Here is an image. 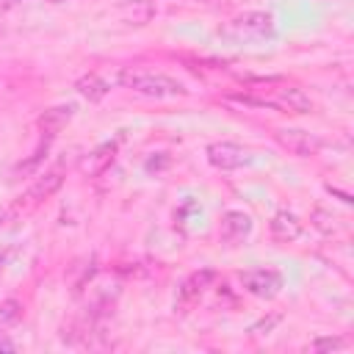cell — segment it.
<instances>
[{
    "instance_id": "obj_5",
    "label": "cell",
    "mask_w": 354,
    "mask_h": 354,
    "mask_svg": "<svg viewBox=\"0 0 354 354\" xmlns=\"http://www.w3.org/2000/svg\"><path fill=\"white\" fill-rule=\"evenodd\" d=\"M207 160L221 171H232L249 160V152L232 141H216L207 147Z\"/></svg>"
},
{
    "instance_id": "obj_1",
    "label": "cell",
    "mask_w": 354,
    "mask_h": 354,
    "mask_svg": "<svg viewBox=\"0 0 354 354\" xmlns=\"http://www.w3.org/2000/svg\"><path fill=\"white\" fill-rule=\"evenodd\" d=\"M119 86L130 88L144 100H174L188 94V88L180 80L144 66H119Z\"/></svg>"
},
{
    "instance_id": "obj_2",
    "label": "cell",
    "mask_w": 354,
    "mask_h": 354,
    "mask_svg": "<svg viewBox=\"0 0 354 354\" xmlns=\"http://www.w3.org/2000/svg\"><path fill=\"white\" fill-rule=\"evenodd\" d=\"M221 33L227 39H235V41H254V39H266L274 33V17L266 14V11H246V14H238L232 17Z\"/></svg>"
},
{
    "instance_id": "obj_20",
    "label": "cell",
    "mask_w": 354,
    "mask_h": 354,
    "mask_svg": "<svg viewBox=\"0 0 354 354\" xmlns=\"http://www.w3.org/2000/svg\"><path fill=\"white\" fill-rule=\"evenodd\" d=\"M50 3H66V0H50Z\"/></svg>"
},
{
    "instance_id": "obj_19",
    "label": "cell",
    "mask_w": 354,
    "mask_h": 354,
    "mask_svg": "<svg viewBox=\"0 0 354 354\" xmlns=\"http://www.w3.org/2000/svg\"><path fill=\"white\" fill-rule=\"evenodd\" d=\"M277 321H279V315H268V318H263L260 324H254L249 332H254V335H263V332H271L274 326H277Z\"/></svg>"
},
{
    "instance_id": "obj_18",
    "label": "cell",
    "mask_w": 354,
    "mask_h": 354,
    "mask_svg": "<svg viewBox=\"0 0 354 354\" xmlns=\"http://www.w3.org/2000/svg\"><path fill=\"white\" fill-rule=\"evenodd\" d=\"M337 218L335 216H329V213H324V210H315L313 213V224L321 230V232H326V235H332L335 230H337V224H335Z\"/></svg>"
},
{
    "instance_id": "obj_6",
    "label": "cell",
    "mask_w": 354,
    "mask_h": 354,
    "mask_svg": "<svg viewBox=\"0 0 354 354\" xmlns=\"http://www.w3.org/2000/svg\"><path fill=\"white\" fill-rule=\"evenodd\" d=\"M113 86H119V69L111 75V72H88V75H83L77 83H75V88H77V94L80 97H86V100H102Z\"/></svg>"
},
{
    "instance_id": "obj_13",
    "label": "cell",
    "mask_w": 354,
    "mask_h": 354,
    "mask_svg": "<svg viewBox=\"0 0 354 354\" xmlns=\"http://www.w3.org/2000/svg\"><path fill=\"white\" fill-rule=\"evenodd\" d=\"M61 183H64V174H61V171H47V174H41V177L30 185L28 199H30V202H41V199L53 196V194L61 188Z\"/></svg>"
},
{
    "instance_id": "obj_4",
    "label": "cell",
    "mask_w": 354,
    "mask_h": 354,
    "mask_svg": "<svg viewBox=\"0 0 354 354\" xmlns=\"http://www.w3.org/2000/svg\"><path fill=\"white\" fill-rule=\"evenodd\" d=\"M241 285L243 290H249L252 296L260 299H271L279 288H282V277L271 268H254V271H243L241 274Z\"/></svg>"
},
{
    "instance_id": "obj_8",
    "label": "cell",
    "mask_w": 354,
    "mask_h": 354,
    "mask_svg": "<svg viewBox=\"0 0 354 354\" xmlns=\"http://www.w3.org/2000/svg\"><path fill=\"white\" fill-rule=\"evenodd\" d=\"M252 232V218L243 210H227L221 216V238L224 241H243Z\"/></svg>"
},
{
    "instance_id": "obj_11",
    "label": "cell",
    "mask_w": 354,
    "mask_h": 354,
    "mask_svg": "<svg viewBox=\"0 0 354 354\" xmlns=\"http://www.w3.org/2000/svg\"><path fill=\"white\" fill-rule=\"evenodd\" d=\"M72 113H75V105H55V108L44 111V113H41V119H39L41 133H47V138H55V136H58V130L72 119Z\"/></svg>"
},
{
    "instance_id": "obj_3",
    "label": "cell",
    "mask_w": 354,
    "mask_h": 354,
    "mask_svg": "<svg viewBox=\"0 0 354 354\" xmlns=\"http://www.w3.org/2000/svg\"><path fill=\"white\" fill-rule=\"evenodd\" d=\"M277 141H279L288 152H293V155H299V158H310V155H315V152L321 149V138H318L315 133L299 130V127H279V130H277Z\"/></svg>"
},
{
    "instance_id": "obj_9",
    "label": "cell",
    "mask_w": 354,
    "mask_h": 354,
    "mask_svg": "<svg viewBox=\"0 0 354 354\" xmlns=\"http://www.w3.org/2000/svg\"><path fill=\"white\" fill-rule=\"evenodd\" d=\"M268 227H271V235L277 241H282V243H290V241H296L301 235V221L293 213H288V210L274 213V218H271Z\"/></svg>"
},
{
    "instance_id": "obj_7",
    "label": "cell",
    "mask_w": 354,
    "mask_h": 354,
    "mask_svg": "<svg viewBox=\"0 0 354 354\" xmlns=\"http://www.w3.org/2000/svg\"><path fill=\"white\" fill-rule=\"evenodd\" d=\"M116 158V144H100L97 149H91L83 160H80V171L88 177H100Z\"/></svg>"
},
{
    "instance_id": "obj_10",
    "label": "cell",
    "mask_w": 354,
    "mask_h": 354,
    "mask_svg": "<svg viewBox=\"0 0 354 354\" xmlns=\"http://www.w3.org/2000/svg\"><path fill=\"white\" fill-rule=\"evenodd\" d=\"M274 105H277V108H288V111H293V113H310V111H313V100H310L301 88H296V86L279 88Z\"/></svg>"
},
{
    "instance_id": "obj_17",
    "label": "cell",
    "mask_w": 354,
    "mask_h": 354,
    "mask_svg": "<svg viewBox=\"0 0 354 354\" xmlns=\"http://www.w3.org/2000/svg\"><path fill=\"white\" fill-rule=\"evenodd\" d=\"M310 348L313 351H340V348H346V340L343 337H318L310 343Z\"/></svg>"
},
{
    "instance_id": "obj_12",
    "label": "cell",
    "mask_w": 354,
    "mask_h": 354,
    "mask_svg": "<svg viewBox=\"0 0 354 354\" xmlns=\"http://www.w3.org/2000/svg\"><path fill=\"white\" fill-rule=\"evenodd\" d=\"M119 14H122V19L127 25H147L155 17V6L149 0H127L119 8Z\"/></svg>"
},
{
    "instance_id": "obj_16",
    "label": "cell",
    "mask_w": 354,
    "mask_h": 354,
    "mask_svg": "<svg viewBox=\"0 0 354 354\" xmlns=\"http://www.w3.org/2000/svg\"><path fill=\"white\" fill-rule=\"evenodd\" d=\"M50 141H53V138H44V141H41V144L36 147V152H33V158L17 166V171H14V177H19V174H30V171H33V169L39 166V160H41V158L47 155V147H50Z\"/></svg>"
},
{
    "instance_id": "obj_15",
    "label": "cell",
    "mask_w": 354,
    "mask_h": 354,
    "mask_svg": "<svg viewBox=\"0 0 354 354\" xmlns=\"http://www.w3.org/2000/svg\"><path fill=\"white\" fill-rule=\"evenodd\" d=\"M19 318H22V304H19V301H14V299L0 301V337H3Z\"/></svg>"
},
{
    "instance_id": "obj_14",
    "label": "cell",
    "mask_w": 354,
    "mask_h": 354,
    "mask_svg": "<svg viewBox=\"0 0 354 354\" xmlns=\"http://www.w3.org/2000/svg\"><path fill=\"white\" fill-rule=\"evenodd\" d=\"M213 279H216V274H213V271H196V274H191V277L183 282L180 301H191V299H196L199 293H205V288H207Z\"/></svg>"
}]
</instances>
